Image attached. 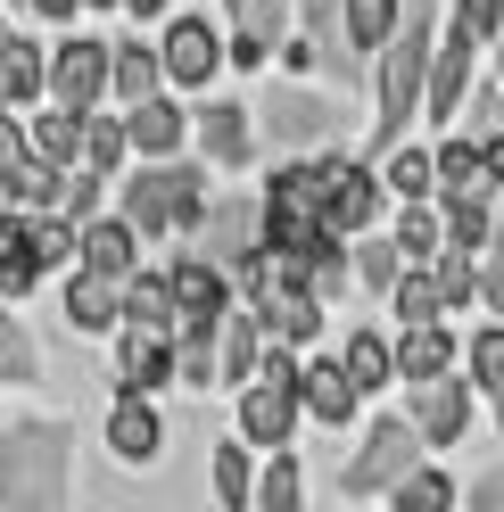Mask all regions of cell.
Masks as SVG:
<instances>
[{
	"mask_svg": "<svg viewBox=\"0 0 504 512\" xmlns=\"http://www.w3.org/2000/svg\"><path fill=\"white\" fill-rule=\"evenodd\" d=\"M157 446H166V422H157V405L141 397V389H116L108 397V455L116 463H157Z\"/></svg>",
	"mask_w": 504,
	"mask_h": 512,
	"instance_id": "cell-15",
	"label": "cell"
},
{
	"mask_svg": "<svg viewBox=\"0 0 504 512\" xmlns=\"http://www.w3.org/2000/svg\"><path fill=\"white\" fill-rule=\"evenodd\" d=\"M488 265H480V306L488 314H504V248H480Z\"/></svg>",
	"mask_w": 504,
	"mask_h": 512,
	"instance_id": "cell-47",
	"label": "cell"
},
{
	"mask_svg": "<svg viewBox=\"0 0 504 512\" xmlns=\"http://www.w3.org/2000/svg\"><path fill=\"white\" fill-rule=\"evenodd\" d=\"M422 463V430L405 422V413H381L364 438H356V455L339 463V488L348 496H389V479H405Z\"/></svg>",
	"mask_w": 504,
	"mask_h": 512,
	"instance_id": "cell-4",
	"label": "cell"
},
{
	"mask_svg": "<svg viewBox=\"0 0 504 512\" xmlns=\"http://www.w3.org/2000/svg\"><path fill=\"white\" fill-rule=\"evenodd\" d=\"M42 100H67V108H100L108 100V42L100 34H67L50 50V91Z\"/></svg>",
	"mask_w": 504,
	"mask_h": 512,
	"instance_id": "cell-10",
	"label": "cell"
},
{
	"mask_svg": "<svg viewBox=\"0 0 504 512\" xmlns=\"http://www.w3.org/2000/svg\"><path fill=\"white\" fill-rule=\"evenodd\" d=\"M0 91H9V108H42L50 91V50L34 34H0Z\"/></svg>",
	"mask_w": 504,
	"mask_h": 512,
	"instance_id": "cell-19",
	"label": "cell"
},
{
	"mask_svg": "<svg viewBox=\"0 0 504 512\" xmlns=\"http://www.w3.org/2000/svg\"><path fill=\"white\" fill-rule=\"evenodd\" d=\"M191 133H199V157H207V166H224V174H240L248 149H257V124H248L240 100H207L191 116Z\"/></svg>",
	"mask_w": 504,
	"mask_h": 512,
	"instance_id": "cell-17",
	"label": "cell"
},
{
	"mask_svg": "<svg viewBox=\"0 0 504 512\" xmlns=\"http://www.w3.org/2000/svg\"><path fill=\"white\" fill-rule=\"evenodd\" d=\"M405 0H348V50H381L397 34Z\"/></svg>",
	"mask_w": 504,
	"mask_h": 512,
	"instance_id": "cell-36",
	"label": "cell"
},
{
	"mask_svg": "<svg viewBox=\"0 0 504 512\" xmlns=\"http://www.w3.org/2000/svg\"><path fill=\"white\" fill-rule=\"evenodd\" d=\"M116 207H124V223H133L141 240H166V232L191 240L207 223V174L174 166V157H149V166L116 174Z\"/></svg>",
	"mask_w": 504,
	"mask_h": 512,
	"instance_id": "cell-1",
	"label": "cell"
},
{
	"mask_svg": "<svg viewBox=\"0 0 504 512\" xmlns=\"http://www.w3.org/2000/svg\"><path fill=\"white\" fill-rule=\"evenodd\" d=\"M290 389H298V413H314V422H323V430L356 422V405H364V389L348 380V364H339V356H298Z\"/></svg>",
	"mask_w": 504,
	"mask_h": 512,
	"instance_id": "cell-12",
	"label": "cell"
},
{
	"mask_svg": "<svg viewBox=\"0 0 504 512\" xmlns=\"http://www.w3.org/2000/svg\"><path fill=\"white\" fill-rule=\"evenodd\" d=\"M455 496H463L455 479H447V471H422V463L405 471V479H389V504H397V512H438V504H455Z\"/></svg>",
	"mask_w": 504,
	"mask_h": 512,
	"instance_id": "cell-34",
	"label": "cell"
},
{
	"mask_svg": "<svg viewBox=\"0 0 504 512\" xmlns=\"http://www.w3.org/2000/svg\"><path fill=\"white\" fill-rule=\"evenodd\" d=\"M298 422H306V413H298L290 380H248V389H240V438L248 446H290Z\"/></svg>",
	"mask_w": 504,
	"mask_h": 512,
	"instance_id": "cell-13",
	"label": "cell"
},
{
	"mask_svg": "<svg viewBox=\"0 0 504 512\" xmlns=\"http://www.w3.org/2000/svg\"><path fill=\"white\" fill-rule=\"evenodd\" d=\"M496 438H504V389H496Z\"/></svg>",
	"mask_w": 504,
	"mask_h": 512,
	"instance_id": "cell-52",
	"label": "cell"
},
{
	"mask_svg": "<svg viewBox=\"0 0 504 512\" xmlns=\"http://www.w3.org/2000/svg\"><path fill=\"white\" fill-rule=\"evenodd\" d=\"M182 124H191V116H182L166 91L133 100V116H124V133H133V157H174V149H182Z\"/></svg>",
	"mask_w": 504,
	"mask_h": 512,
	"instance_id": "cell-24",
	"label": "cell"
},
{
	"mask_svg": "<svg viewBox=\"0 0 504 512\" xmlns=\"http://www.w3.org/2000/svg\"><path fill=\"white\" fill-rule=\"evenodd\" d=\"M447 364H463V347H455V331H447V314H430V323H405V339H397V380H430V372H447Z\"/></svg>",
	"mask_w": 504,
	"mask_h": 512,
	"instance_id": "cell-20",
	"label": "cell"
},
{
	"mask_svg": "<svg viewBox=\"0 0 504 512\" xmlns=\"http://www.w3.org/2000/svg\"><path fill=\"white\" fill-rule=\"evenodd\" d=\"M257 347H265V323H257V306H224V323H215V380L224 389H248L257 380Z\"/></svg>",
	"mask_w": 504,
	"mask_h": 512,
	"instance_id": "cell-18",
	"label": "cell"
},
{
	"mask_svg": "<svg viewBox=\"0 0 504 512\" xmlns=\"http://www.w3.org/2000/svg\"><path fill=\"white\" fill-rule=\"evenodd\" d=\"M389 314L397 323H430V314H447V298H438V273H430V256H414L397 281H389Z\"/></svg>",
	"mask_w": 504,
	"mask_h": 512,
	"instance_id": "cell-29",
	"label": "cell"
},
{
	"mask_svg": "<svg viewBox=\"0 0 504 512\" xmlns=\"http://www.w3.org/2000/svg\"><path fill=\"white\" fill-rule=\"evenodd\" d=\"M0 116H9V91H0Z\"/></svg>",
	"mask_w": 504,
	"mask_h": 512,
	"instance_id": "cell-56",
	"label": "cell"
},
{
	"mask_svg": "<svg viewBox=\"0 0 504 512\" xmlns=\"http://www.w3.org/2000/svg\"><path fill=\"white\" fill-rule=\"evenodd\" d=\"M339 364H348V380H356L364 397H381L389 380H397V347H389L381 331H356L348 347H339Z\"/></svg>",
	"mask_w": 504,
	"mask_h": 512,
	"instance_id": "cell-28",
	"label": "cell"
},
{
	"mask_svg": "<svg viewBox=\"0 0 504 512\" xmlns=\"http://www.w3.org/2000/svg\"><path fill=\"white\" fill-rule=\"evenodd\" d=\"M25 9H34V17H58V25H67V17L83 9V0H25Z\"/></svg>",
	"mask_w": 504,
	"mask_h": 512,
	"instance_id": "cell-49",
	"label": "cell"
},
{
	"mask_svg": "<svg viewBox=\"0 0 504 512\" xmlns=\"http://www.w3.org/2000/svg\"><path fill=\"white\" fill-rule=\"evenodd\" d=\"M323 223L331 232H372L381 223V174L364 157H323Z\"/></svg>",
	"mask_w": 504,
	"mask_h": 512,
	"instance_id": "cell-6",
	"label": "cell"
},
{
	"mask_svg": "<svg viewBox=\"0 0 504 512\" xmlns=\"http://www.w3.org/2000/svg\"><path fill=\"white\" fill-rule=\"evenodd\" d=\"M157 67H166V83L174 91H199L215 67H224V34H215L207 17H166V34H157Z\"/></svg>",
	"mask_w": 504,
	"mask_h": 512,
	"instance_id": "cell-7",
	"label": "cell"
},
{
	"mask_svg": "<svg viewBox=\"0 0 504 512\" xmlns=\"http://www.w3.org/2000/svg\"><path fill=\"white\" fill-rule=\"evenodd\" d=\"M438 223H447V248H471V256H480L488 248V190H447V215H438Z\"/></svg>",
	"mask_w": 504,
	"mask_h": 512,
	"instance_id": "cell-31",
	"label": "cell"
},
{
	"mask_svg": "<svg viewBox=\"0 0 504 512\" xmlns=\"http://www.w3.org/2000/svg\"><path fill=\"white\" fill-rule=\"evenodd\" d=\"M496 190H504V182H496Z\"/></svg>",
	"mask_w": 504,
	"mask_h": 512,
	"instance_id": "cell-58",
	"label": "cell"
},
{
	"mask_svg": "<svg viewBox=\"0 0 504 512\" xmlns=\"http://www.w3.org/2000/svg\"><path fill=\"white\" fill-rule=\"evenodd\" d=\"M430 273H438V298H447V314H455V306H480V265H471V248H438Z\"/></svg>",
	"mask_w": 504,
	"mask_h": 512,
	"instance_id": "cell-35",
	"label": "cell"
},
{
	"mask_svg": "<svg viewBox=\"0 0 504 512\" xmlns=\"http://www.w3.org/2000/svg\"><path fill=\"white\" fill-rule=\"evenodd\" d=\"M0 34H9V17H0Z\"/></svg>",
	"mask_w": 504,
	"mask_h": 512,
	"instance_id": "cell-57",
	"label": "cell"
},
{
	"mask_svg": "<svg viewBox=\"0 0 504 512\" xmlns=\"http://www.w3.org/2000/svg\"><path fill=\"white\" fill-rule=\"evenodd\" d=\"M42 281V256H34V215L25 207H0V290L25 298Z\"/></svg>",
	"mask_w": 504,
	"mask_h": 512,
	"instance_id": "cell-22",
	"label": "cell"
},
{
	"mask_svg": "<svg viewBox=\"0 0 504 512\" xmlns=\"http://www.w3.org/2000/svg\"><path fill=\"white\" fill-rule=\"evenodd\" d=\"M58 504H67V422H9L0 430V512Z\"/></svg>",
	"mask_w": 504,
	"mask_h": 512,
	"instance_id": "cell-2",
	"label": "cell"
},
{
	"mask_svg": "<svg viewBox=\"0 0 504 512\" xmlns=\"http://www.w3.org/2000/svg\"><path fill=\"white\" fill-rule=\"evenodd\" d=\"M471 380L447 364V372H430V380H414V430H422V446H455L463 430H471Z\"/></svg>",
	"mask_w": 504,
	"mask_h": 512,
	"instance_id": "cell-11",
	"label": "cell"
},
{
	"mask_svg": "<svg viewBox=\"0 0 504 512\" xmlns=\"http://www.w3.org/2000/svg\"><path fill=\"white\" fill-rule=\"evenodd\" d=\"M124 9H133V17H166L174 0H124Z\"/></svg>",
	"mask_w": 504,
	"mask_h": 512,
	"instance_id": "cell-50",
	"label": "cell"
},
{
	"mask_svg": "<svg viewBox=\"0 0 504 512\" xmlns=\"http://www.w3.org/2000/svg\"><path fill=\"white\" fill-rule=\"evenodd\" d=\"M488 124H496V133H504V91H488Z\"/></svg>",
	"mask_w": 504,
	"mask_h": 512,
	"instance_id": "cell-51",
	"label": "cell"
},
{
	"mask_svg": "<svg viewBox=\"0 0 504 512\" xmlns=\"http://www.w3.org/2000/svg\"><path fill=\"white\" fill-rule=\"evenodd\" d=\"M116 389H141V397H157V389H174V331L166 323H116Z\"/></svg>",
	"mask_w": 504,
	"mask_h": 512,
	"instance_id": "cell-8",
	"label": "cell"
},
{
	"mask_svg": "<svg viewBox=\"0 0 504 512\" xmlns=\"http://www.w3.org/2000/svg\"><path fill=\"white\" fill-rule=\"evenodd\" d=\"M455 17H463L480 42H496V34H504V0H455Z\"/></svg>",
	"mask_w": 504,
	"mask_h": 512,
	"instance_id": "cell-45",
	"label": "cell"
},
{
	"mask_svg": "<svg viewBox=\"0 0 504 512\" xmlns=\"http://www.w3.org/2000/svg\"><path fill=\"white\" fill-rule=\"evenodd\" d=\"M157 83H166V67H157V42H108V91H116L124 108L149 100Z\"/></svg>",
	"mask_w": 504,
	"mask_h": 512,
	"instance_id": "cell-26",
	"label": "cell"
},
{
	"mask_svg": "<svg viewBox=\"0 0 504 512\" xmlns=\"http://www.w3.org/2000/svg\"><path fill=\"white\" fill-rule=\"evenodd\" d=\"M471 50H480V34L455 17L447 34L430 42V75H422V108H430V124L447 133V116L463 108V91H471Z\"/></svg>",
	"mask_w": 504,
	"mask_h": 512,
	"instance_id": "cell-9",
	"label": "cell"
},
{
	"mask_svg": "<svg viewBox=\"0 0 504 512\" xmlns=\"http://www.w3.org/2000/svg\"><path fill=\"white\" fill-rule=\"evenodd\" d=\"M25 149L50 157V166H75V157H83V108L42 100V116H25Z\"/></svg>",
	"mask_w": 504,
	"mask_h": 512,
	"instance_id": "cell-23",
	"label": "cell"
},
{
	"mask_svg": "<svg viewBox=\"0 0 504 512\" xmlns=\"http://www.w3.org/2000/svg\"><path fill=\"white\" fill-rule=\"evenodd\" d=\"M124 157H133V133H124V116H100V108H83V157L75 166H91V174H124Z\"/></svg>",
	"mask_w": 504,
	"mask_h": 512,
	"instance_id": "cell-27",
	"label": "cell"
},
{
	"mask_svg": "<svg viewBox=\"0 0 504 512\" xmlns=\"http://www.w3.org/2000/svg\"><path fill=\"white\" fill-rule=\"evenodd\" d=\"M397 207H405V215H397L389 240H397L405 256H438V248H447V223L430 215V199H397Z\"/></svg>",
	"mask_w": 504,
	"mask_h": 512,
	"instance_id": "cell-38",
	"label": "cell"
},
{
	"mask_svg": "<svg viewBox=\"0 0 504 512\" xmlns=\"http://www.w3.org/2000/svg\"><path fill=\"white\" fill-rule=\"evenodd\" d=\"M116 306H124V323H166L174 331V290H166V273H124L116 281Z\"/></svg>",
	"mask_w": 504,
	"mask_h": 512,
	"instance_id": "cell-30",
	"label": "cell"
},
{
	"mask_svg": "<svg viewBox=\"0 0 504 512\" xmlns=\"http://www.w3.org/2000/svg\"><path fill=\"white\" fill-rule=\"evenodd\" d=\"M348 265H356V281H364V290L372 298H389V281L405 273V248L381 232V240H364V248H348Z\"/></svg>",
	"mask_w": 504,
	"mask_h": 512,
	"instance_id": "cell-37",
	"label": "cell"
},
{
	"mask_svg": "<svg viewBox=\"0 0 504 512\" xmlns=\"http://www.w3.org/2000/svg\"><path fill=\"white\" fill-rule=\"evenodd\" d=\"M463 504H471V512H504V463L471 479V488H463Z\"/></svg>",
	"mask_w": 504,
	"mask_h": 512,
	"instance_id": "cell-46",
	"label": "cell"
},
{
	"mask_svg": "<svg viewBox=\"0 0 504 512\" xmlns=\"http://www.w3.org/2000/svg\"><path fill=\"white\" fill-rule=\"evenodd\" d=\"M75 265H91V273H116V281L141 265V232L124 223V207H116V215L100 207V215H83V223H75Z\"/></svg>",
	"mask_w": 504,
	"mask_h": 512,
	"instance_id": "cell-16",
	"label": "cell"
},
{
	"mask_svg": "<svg viewBox=\"0 0 504 512\" xmlns=\"http://www.w3.org/2000/svg\"><path fill=\"white\" fill-rule=\"evenodd\" d=\"M83 9H116V0H83Z\"/></svg>",
	"mask_w": 504,
	"mask_h": 512,
	"instance_id": "cell-53",
	"label": "cell"
},
{
	"mask_svg": "<svg viewBox=\"0 0 504 512\" xmlns=\"http://www.w3.org/2000/svg\"><path fill=\"white\" fill-rule=\"evenodd\" d=\"M430 42H438V0H405L397 34L381 42V116H372V133H381V141H397V133H405V116L422 108Z\"/></svg>",
	"mask_w": 504,
	"mask_h": 512,
	"instance_id": "cell-3",
	"label": "cell"
},
{
	"mask_svg": "<svg viewBox=\"0 0 504 512\" xmlns=\"http://www.w3.org/2000/svg\"><path fill=\"white\" fill-rule=\"evenodd\" d=\"M34 256H42V273L75 265V223L58 215V207H42V215H34Z\"/></svg>",
	"mask_w": 504,
	"mask_h": 512,
	"instance_id": "cell-44",
	"label": "cell"
},
{
	"mask_svg": "<svg viewBox=\"0 0 504 512\" xmlns=\"http://www.w3.org/2000/svg\"><path fill=\"white\" fill-rule=\"evenodd\" d=\"M248 488H257V479H248V438L240 446H215V504L248 512Z\"/></svg>",
	"mask_w": 504,
	"mask_h": 512,
	"instance_id": "cell-41",
	"label": "cell"
},
{
	"mask_svg": "<svg viewBox=\"0 0 504 512\" xmlns=\"http://www.w3.org/2000/svg\"><path fill=\"white\" fill-rule=\"evenodd\" d=\"M389 199H430V190H438V166H430V149H397L389 157Z\"/></svg>",
	"mask_w": 504,
	"mask_h": 512,
	"instance_id": "cell-42",
	"label": "cell"
},
{
	"mask_svg": "<svg viewBox=\"0 0 504 512\" xmlns=\"http://www.w3.org/2000/svg\"><path fill=\"white\" fill-rule=\"evenodd\" d=\"M166 290H174V331H215L224 306H232V273L215 265V256H174Z\"/></svg>",
	"mask_w": 504,
	"mask_h": 512,
	"instance_id": "cell-5",
	"label": "cell"
},
{
	"mask_svg": "<svg viewBox=\"0 0 504 512\" xmlns=\"http://www.w3.org/2000/svg\"><path fill=\"white\" fill-rule=\"evenodd\" d=\"M430 166H438V190H496L480 141H438V149H430Z\"/></svg>",
	"mask_w": 504,
	"mask_h": 512,
	"instance_id": "cell-33",
	"label": "cell"
},
{
	"mask_svg": "<svg viewBox=\"0 0 504 512\" xmlns=\"http://www.w3.org/2000/svg\"><path fill=\"white\" fill-rule=\"evenodd\" d=\"M25 380H34V339L17 314H0V389H25Z\"/></svg>",
	"mask_w": 504,
	"mask_h": 512,
	"instance_id": "cell-43",
	"label": "cell"
},
{
	"mask_svg": "<svg viewBox=\"0 0 504 512\" xmlns=\"http://www.w3.org/2000/svg\"><path fill=\"white\" fill-rule=\"evenodd\" d=\"M314 50H323L314 34H281V67H290V75H314Z\"/></svg>",
	"mask_w": 504,
	"mask_h": 512,
	"instance_id": "cell-48",
	"label": "cell"
},
{
	"mask_svg": "<svg viewBox=\"0 0 504 512\" xmlns=\"http://www.w3.org/2000/svg\"><path fill=\"white\" fill-rule=\"evenodd\" d=\"M323 124H331V108H323V100H306L298 83H290V91H273V100H265V133H273V141H290V149L323 141Z\"/></svg>",
	"mask_w": 504,
	"mask_h": 512,
	"instance_id": "cell-25",
	"label": "cell"
},
{
	"mask_svg": "<svg viewBox=\"0 0 504 512\" xmlns=\"http://www.w3.org/2000/svg\"><path fill=\"white\" fill-rule=\"evenodd\" d=\"M248 512H298V463H290V446H273V471L248 488Z\"/></svg>",
	"mask_w": 504,
	"mask_h": 512,
	"instance_id": "cell-39",
	"label": "cell"
},
{
	"mask_svg": "<svg viewBox=\"0 0 504 512\" xmlns=\"http://www.w3.org/2000/svg\"><path fill=\"white\" fill-rule=\"evenodd\" d=\"M463 372H471V389H488V397L504 389V314H496V323L463 347Z\"/></svg>",
	"mask_w": 504,
	"mask_h": 512,
	"instance_id": "cell-40",
	"label": "cell"
},
{
	"mask_svg": "<svg viewBox=\"0 0 504 512\" xmlns=\"http://www.w3.org/2000/svg\"><path fill=\"white\" fill-rule=\"evenodd\" d=\"M0 207H9V182H0Z\"/></svg>",
	"mask_w": 504,
	"mask_h": 512,
	"instance_id": "cell-55",
	"label": "cell"
},
{
	"mask_svg": "<svg viewBox=\"0 0 504 512\" xmlns=\"http://www.w3.org/2000/svg\"><path fill=\"white\" fill-rule=\"evenodd\" d=\"M58 314H67V331H83V339H116V323H124V306H116V273L75 265V273H67V290H58Z\"/></svg>",
	"mask_w": 504,
	"mask_h": 512,
	"instance_id": "cell-14",
	"label": "cell"
},
{
	"mask_svg": "<svg viewBox=\"0 0 504 512\" xmlns=\"http://www.w3.org/2000/svg\"><path fill=\"white\" fill-rule=\"evenodd\" d=\"M0 182H9V207H25V215L67 199V166H50V157H34V149H17L9 166H0Z\"/></svg>",
	"mask_w": 504,
	"mask_h": 512,
	"instance_id": "cell-21",
	"label": "cell"
},
{
	"mask_svg": "<svg viewBox=\"0 0 504 512\" xmlns=\"http://www.w3.org/2000/svg\"><path fill=\"white\" fill-rule=\"evenodd\" d=\"M496 67H504V34H496Z\"/></svg>",
	"mask_w": 504,
	"mask_h": 512,
	"instance_id": "cell-54",
	"label": "cell"
},
{
	"mask_svg": "<svg viewBox=\"0 0 504 512\" xmlns=\"http://www.w3.org/2000/svg\"><path fill=\"white\" fill-rule=\"evenodd\" d=\"M265 199H281V207H314V215H323V157H281L273 182H265Z\"/></svg>",
	"mask_w": 504,
	"mask_h": 512,
	"instance_id": "cell-32",
	"label": "cell"
}]
</instances>
